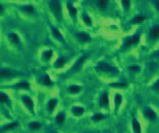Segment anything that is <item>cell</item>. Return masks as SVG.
<instances>
[{
    "mask_svg": "<svg viewBox=\"0 0 159 133\" xmlns=\"http://www.w3.org/2000/svg\"><path fill=\"white\" fill-rule=\"evenodd\" d=\"M95 71L98 72V73L112 75V76H116V75L120 74L119 68H116V66L110 65V63H107V62H99L98 65L95 66Z\"/></svg>",
    "mask_w": 159,
    "mask_h": 133,
    "instance_id": "1",
    "label": "cell"
},
{
    "mask_svg": "<svg viewBox=\"0 0 159 133\" xmlns=\"http://www.w3.org/2000/svg\"><path fill=\"white\" fill-rule=\"evenodd\" d=\"M49 8L51 11V13L53 14V16L55 17V19L58 22H61L62 20V7H61V2L57 1V0H51L48 2Z\"/></svg>",
    "mask_w": 159,
    "mask_h": 133,
    "instance_id": "2",
    "label": "cell"
},
{
    "mask_svg": "<svg viewBox=\"0 0 159 133\" xmlns=\"http://www.w3.org/2000/svg\"><path fill=\"white\" fill-rule=\"evenodd\" d=\"M140 41V33H135V34L131 35V37L126 38L122 45V50H127L128 48H130L134 45H136Z\"/></svg>",
    "mask_w": 159,
    "mask_h": 133,
    "instance_id": "3",
    "label": "cell"
},
{
    "mask_svg": "<svg viewBox=\"0 0 159 133\" xmlns=\"http://www.w3.org/2000/svg\"><path fill=\"white\" fill-rule=\"evenodd\" d=\"M17 72H15L11 69H7V68H1V71H0V77H1L2 80L4 79H11V78H15V77H18Z\"/></svg>",
    "mask_w": 159,
    "mask_h": 133,
    "instance_id": "4",
    "label": "cell"
},
{
    "mask_svg": "<svg viewBox=\"0 0 159 133\" xmlns=\"http://www.w3.org/2000/svg\"><path fill=\"white\" fill-rule=\"evenodd\" d=\"M21 101H22V103L24 104V106L29 110V112L34 114V103L30 97L27 95H24L22 96V98H21Z\"/></svg>",
    "mask_w": 159,
    "mask_h": 133,
    "instance_id": "5",
    "label": "cell"
},
{
    "mask_svg": "<svg viewBox=\"0 0 159 133\" xmlns=\"http://www.w3.org/2000/svg\"><path fill=\"white\" fill-rule=\"evenodd\" d=\"M143 114L148 121H155L156 119H157V113H156V111L150 106H147V107L143 108Z\"/></svg>",
    "mask_w": 159,
    "mask_h": 133,
    "instance_id": "6",
    "label": "cell"
},
{
    "mask_svg": "<svg viewBox=\"0 0 159 133\" xmlns=\"http://www.w3.org/2000/svg\"><path fill=\"white\" fill-rule=\"evenodd\" d=\"M86 58H88V56L86 55H81L76 60V62L74 63L73 66L71 68V72H77V71H79L80 69L82 68V66L84 65V62H85V60Z\"/></svg>",
    "mask_w": 159,
    "mask_h": 133,
    "instance_id": "7",
    "label": "cell"
},
{
    "mask_svg": "<svg viewBox=\"0 0 159 133\" xmlns=\"http://www.w3.org/2000/svg\"><path fill=\"white\" fill-rule=\"evenodd\" d=\"M148 37L151 41H158L159 40V24L154 25L151 29H150Z\"/></svg>",
    "mask_w": 159,
    "mask_h": 133,
    "instance_id": "8",
    "label": "cell"
},
{
    "mask_svg": "<svg viewBox=\"0 0 159 133\" xmlns=\"http://www.w3.org/2000/svg\"><path fill=\"white\" fill-rule=\"evenodd\" d=\"M7 39L13 45L17 47H21V39L16 32H10L7 34Z\"/></svg>",
    "mask_w": 159,
    "mask_h": 133,
    "instance_id": "9",
    "label": "cell"
},
{
    "mask_svg": "<svg viewBox=\"0 0 159 133\" xmlns=\"http://www.w3.org/2000/svg\"><path fill=\"white\" fill-rule=\"evenodd\" d=\"M99 104H100V106L102 108L108 107V105H109V96H108V94H107L106 92L101 94L100 99H99Z\"/></svg>",
    "mask_w": 159,
    "mask_h": 133,
    "instance_id": "10",
    "label": "cell"
},
{
    "mask_svg": "<svg viewBox=\"0 0 159 133\" xmlns=\"http://www.w3.org/2000/svg\"><path fill=\"white\" fill-rule=\"evenodd\" d=\"M75 37L77 38V40H78V41L81 42V43H89V42L92 41L91 35L88 34L86 32H82V31L77 32L76 34H75Z\"/></svg>",
    "mask_w": 159,
    "mask_h": 133,
    "instance_id": "11",
    "label": "cell"
},
{
    "mask_svg": "<svg viewBox=\"0 0 159 133\" xmlns=\"http://www.w3.org/2000/svg\"><path fill=\"white\" fill-rule=\"evenodd\" d=\"M18 126H19V123L18 122H11V123L5 124V125L1 126L0 131H1V133H5V132H8V131H11V130L17 129Z\"/></svg>",
    "mask_w": 159,
    "mask_h": 133,
    "instance_id": "12",
    "label": "cell"
},
{
    "mask_svg": "<svg viewBox=\"0 0 159 133\" xmlns=\"http://www.w3.org/2000/svg\"><path fill=\"white\" fill-rule=\"evenodd\" d=\"M39 82H40L42 85H45V86H52L53 85L52 79H51L49 77V75H47V74L42 75V76L39 78Z\"/></svg>",
    "mask_w": 159,
    "mask_h": 133,
    "instance_id": "13",
    "label": "cell"
},
{
    "mask_svg": "<svg viewBox=\"0 0 159 133\" xmlns=\"http://www.w3.org/2000/svg\"><path fill=\"white\" fill-rule=\"evenodd\" d=\"M51 32H52L53 37H54V38L56 39V40L59 41V42H61V43H62V44H66L64 35L61 34V32L59 31V29H58V28H56V27H54V26H51Z\"/></svg>",
    "mask_w": 159,
    "mask_h": 133,
    "instance_id": "14",
    "label": "cell"
},
{
    "mask_svg": "<svg viewBox=\"0 0 159 133\" xmlns=\"http://www.w3.org/2000/svg\"><path fill=\"white\" fill-rule=\"evenodd\" d=\"M0 102L1 104H4L7 105V107L11 108V98L7 94H5L4 92H1L0 93Z\"/></svg>",
    "mask_w": 159,
    "mask_h": 133,
    "instance_id": "15",
    "label": "cell"
},
{
    "mask_svg": "<svg viewBox=\"0 0 159 133\" xmlns=\"http://www.w3.org/2000/svg\"><path fill=\"white\" fill-rule=\"evenodd\" d=\"M67 8H68V11H69V14H70V16L73 18V19H76L78 11H77V8L75 7V5H74L73 2H72V1H68L67 2Z\"/></svg>",
    "mask_w": 159,
    "mask_h": 133,
    "instance_id": "16",
    "label": "cell"
},
{
    "mask_svg": "<svg viewBox=\"0 0 159 133\" xmlns=\"http://www.w3.org/2000/svg\"><path fill=\"white\" fill-rule=\"evenodd\" d=\"M20 10L23 11V13L27 14V15H34L35 14V7L32 4H25L20 7Z\"/></svg>",
    "mask_w": 159,
    "mask_h": 133,
    "instance_id": "17",
    "label": "cell"
},
{
    "mask_svg": "<svg viewBox=\"0 0 159 133\" xmlns=\"http://www.w3.org/2000/svg\"><path fill=\"white\" fill-rule=\"evenodd\" d=\"M71 113L75 117H80L84 113V108L82 106H78V105H75L71 108Z\"/></svg>",
    "mask_w": 159,
    "mask_h": 133,
    "instance_id": "18",
    "label": "cell"
},
{
    "mask_svg": "<svg viewBox=\"0 0 159 133\" xmlns=\"http://www.w3.org/2000/svg\"><path fill=\"white\" fill-rule=\"evenodd\" d=\"M123 103V96L120 93L115 94V111H118L121 104Z\"/></svg>",
    "mask_w": 159,
    "mask_h": 133,
    "instance_id": "19",
    "label": "cell"
},
{
    "mask_svg": "<svg viewBox=\"0 0 159 133\" xmlns=\"http://www.w3.org/2000/svg\"><path fill=\"white\" fill-rule=\"evenodd\" d=\"M82 90V86L81 85H77V84H73V85H70L68 87V92L71 95H77Z\"/></svg>",
    "mask_w": 159,
    "mask_h": 133,
    "instance_id": "20",
    "label": "cell"
},
{
    "mask_svg": "<svg viewBox=\"0 0 159 133\" xmlns=\"http://www.w3.org/2000/svg\"><path fill=\"white\" fill-rule=\"evenodd\" d=\"M131 124H132V129H133L134 133H142V126H140V123L139 122V120L133 117Z\"/></svg>",
    "mask_w": 159,
    "mask_h": 133,
    "instance_id": "21",
    "label": "cell"
},
{
    "mask_svg": "<svg viewBox=\"0 0 159 133\" xmlns=\"http://www.w3.org/2000/svg\"><path fill=\"white\" fill-rule=\"evenodd\" d=\"M57 104H58V100L57 99H55V98L50 99L49 102H48V104H47L48 112H52V111L55 109V107H56V105H57Z\"/></svg>",
    "mask_w": 159,
    "mask_h": 133,
    "instance_id": "22",
    "label": "cell"
},
{
    "mask_svg": "<svg viewBox=\"0 0 159 133\" xmlns=\"http://www.w3.org/2000/svg\"><path fill=\"white\" fill-rule=\"evenodd\" d=\"M66 62H67V58L64 56H59L58 58L54 62V68L55 69H61L66 65Z\"/></svg>",
    "mask_w": 159,
    "mask_h": 133,
    "instance_id": "23",
    "label": "cell"
},
{
    "mask_svg": "<svg viewBox=\"0 0 159 133\" xmlns=\"http://www.w3.org/2000/svg\"><path fill=\"white\" fill-rule=\"evenodd\" d=\"M15 87L18 89H30V83L28 82V81L24 80V81H20V82H18Z\"/></svg>",
    "mask_w": 159,
    "mask_h": 133,
    "instance_id": "24",
    "label": "cell"
},
{
    "mask_svg": "<svg viewBox=\"0 0 159 133\" xmlns=\"http://www.w3.org/2000/svg\"><path fill=\"white\" fill-rule=\"evenodd\" d=\"M53 57V51L51 49L45 50L42 52V58H43L45 62H49V60Z\"/></svg>",
    "mask_w": 159,
    "mask_h": 133,
    "instance_id": "25",
    "label": "cell"
},
{
    "mask_svg": "<svg viewBox=\"0 0 159 133\" xmlns=\"http://www.w3.org/2000/svg\"><path fill=\"white\" fill-rule=\"evenodd\" d=\"M145 20H146V16H143V15H137V16H135L131 20V23L132 24H140Z\"/></svg>",
    "mask_w": 159,
    "mask_h": 133,
    "instance_id": "26",
    "label": "cell"
},
{
    "mask_svg": "<svg viewBox=\"0 0 159 133\" xmlns=\"http://www.w3.org/2000/svg\"><path fill=\"white\" fill-rule=\"evenodd\" d=\"M110 87H113V89H126L128 86L127 82H112L109 84Z\"/></svg>",
    "mask_w": 159,
    "mask_h": 133,
    "instance_id": "27",
    "label": "cell"
},
{
    "mask_svg": "<svg viewBox=\"0 0 159 133\" xmlns=\"http://www.w3.org/2000/svg\"><path fill=\"white\" fill-rule=\"evenodd\" d=\"M28 128L29 130L35 131V130H39L42 128V124L40 122H30L28 124Z\"/></svg>",
    "mask_w": 159,
    "mask_h": 133,
    "instance_id": "28",
    "label": "cell"
},
{
    "mask_svg": "<svg viewBox=\"0 0 159 133\" xmlns=\"http://www.w3.org/2000/svg\"><path fill=\"white\" fill-rule=\"evenodd\" d=\"M81 18H82V21L84 22V24H86L88 26H92L93 25V20L91 19V17H89L88 14L83 13Z\"/></svg>",
    "mask_w": 159,
    "mask_h": 133,
    "instance_id": "29",
    "label": "cell"
},
{
    "mask_svg": "<svg viewBox=\"0 0 159 133\" xmlns=\"http://www.w3.org/2000/svg\"><path fill=\"white\" fill-rule=\"evenodd\" d=\"M66 120V114L64 112H59L57 116L55 117V122L58 124V125H61V124H64Z\"/></svg>",
    "mask_w": 159,
    "mask_h": 133,
    "instance_id": "30",
    "label": "cell"
},
{
    "mask_svg": "<svg viewBox=\"0 0 159 133\" xmlns=\"http://www.w3.org/2000/svg\"><path fill=\"white\" fill-rule=\"evenodd\" d=\"M97 3V7L100 8V10H105L107 7H108V1H106V0H99V1L96 2Z\"/></svg>",
    "mask_w": 159,
    "mask_h": 133,
    "instance_id": "31",
    "label": "cell"
},
{
    "mask_svg": "<svg viewBox=\"0 0 159 133\" xmlns=\"http://www.w3.org/2000/svg\"><path fill=\"white\" fill-rule=\"evenodd\" d=\"M105 119V116L103 113H95L94 116L92 117V120L94 121V122H99V121Z\"/></svg>",
    "mask_w": 159,
    "mask_h": 133,
    "instance_id": "32",
    "label": "cell"
},
{
    "mask_svg": "<svg viewBox=\"0 0 159 133\" xmlns=\"http://www.w3.org/2000/svg\"><path fill=\"white\" fill-rule=\"evenodd\" d=\"M121 4L125 11H128L131 7V1H129V0H123V1H121Z\"/></svg>",
    "mask_w": 159,
    "mask_h": 133,
    "instance_id": "33",
    "label": "cell"
},
{
    "mask_svg": "<svg viewBox=\"0 0 159 133\" xmlns=\"http://www.w3.org/2000/svg\"><path fill=\"white\" fill-rule=\"evenodd\" d=\"M129 71L132 72V73H139V72H140V66H136V65H132L129 66Z\"/></svg>",
    "mask_w": 159,
    "mask_h": 133,
    "instance_id": "34",
    "label": "cell"
},
{
    "mask_svg": "<svg viewBox=\"0 0 159 133\" xmlns=\"http://www.w3.org/2000/svg\"><path fill=\"white\" fill-rule=\"evenodd\" d=\"M152 89L155 90V92H159V79H157L156 82H154V84L152 85Z\"/></svg>",
    "mask_w": 159,
    "mask_h": 133,
    "instance_id": "35",
    "label": "cell"
},
{
    "mask_svg": "<svg viewBox=\"0 0 159 133\" xmlns=\"http://www.w3.org/2000/svg\"><path fill=\"white\" fill-rule=\"evenodd\" d=\"M3 11H4V7H3V4H0V14L3 15Z\"/></svg>",
    "mask_w": 159,
    "mask_h": 133,
    "instance_id": "36",
    "label": "cell"
},
{
    "mask_svg": "<svg viewBox=\"0 0 159 133\" xmlns=\"http://www.w3.org/2000/svg\"><path fill=\"white\" fill-rule=\"evenodd\" d=\"M154 4H155L156 10L159 11V0H158V1H154Z\"/></svg>",
    "mask_w": 159,
    "mask_h": 133,
    "instance_id": "37",
    "label": "cell"
},
{
    "mask_svg": "<svg viewBox=\"0 0 159 133\" xmlns=\"http://www.w3.org/2000/svg\"><path fill=\"white\" fill-rule=\"evenodd\" d=\"M47 133H56V132H47Z\"/></svg>",
    "mask_w": 159,
    "mask_h": 133,
    "instance_id": "38",
    "label": "cell"
},
{
    "mask_svg": "<svg viewBox=\"0 0 159 133\" xmlns=\"http://www.w3.org/2000/svg\"><path fill=\"white\" fill-rule=\"evenodd\" d=\"M85 133H92V132H85Z\"/></svg>",
    "mask_w": 159,
    "mask_h": 133,
    "instance_id": "39",
    "label": "cell"
}]
</instances>
